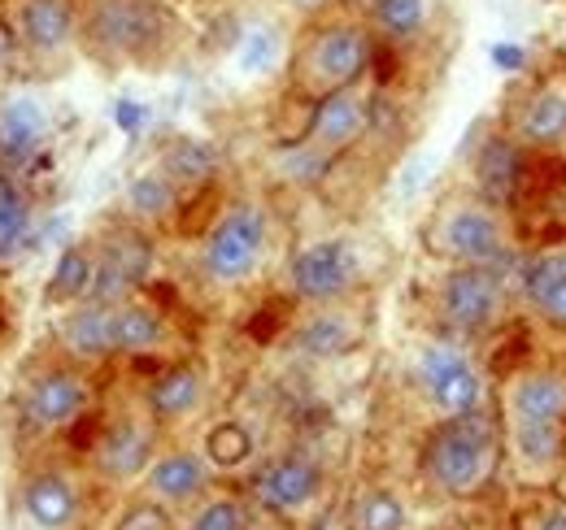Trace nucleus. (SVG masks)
<instances>
[{
  "mask_svg": "<svg viewBox=\"0 0 566 530\" xmlns=\"http://www.w3.org/2000/svg\"><path fill=\"white\" fill-rule=\"evenodd\" d=\"M501 457H505L501 417H493V409L484 404L471 413L440 417L419 448V469H423L427 487H436L440 496L471 500L493 487Z\"/></svg>",
  "mask_w": 566,
  "mask_h": 530,
  "instance_id": "obj_1",
  "label": "nucleus"
},
{
  "mask_svg": "<svg viewBox=\"0 0 566 530\" xmlns=\"http://www.w3.org/2000/svg\"><path fill=\"white\" fill-rule=\"evenodd\" d=\"M375 62V35L357 18H323L296 49L292 78L305 100L357 87Z\"/></svg>",
  "mask_w": 566,
  "mask_h": 530,
  "instance_id": "obj_2",
  "label": "nucleus"
},
{
  "mask_svg": "<svg viewBox=\"0 0 566 530\" xmlns=\"http://www.w3.org/2000/svg\"><path fill=\"white\" fill-rule=\"evenodd\" d=\"M427 248L444 265H493L505 269L514 262V235L505 213L484 197H453L431 213Z\"/></svg>",
  "mask_w": 566,
  "mask_h": 530,
  "instance_id": "obj_3",
  "label": "nucleus"
},
{
  "mask_svg": "<svg viewBox=\"0 0 566 530\" xmlns=\"http://www.w3.org/2000/svg\"><path fill=\"white\" fill-rule=\"evenodd\" d=\"M266 248H271V209L253 197L231 200L201 235L197 269L210 287H244L262 269Z\"/></svg>",
  "mask_w": 566,
  "mask_h": 530,
  "instance_id": "obj_4",
  "label": "nucleus"
},
{
  "mask_svg": "<svg viewBox=\"0 0 566 530\" xmlns=\"http://www.w3.org/2000/svg\"><path fill=\"white\" fill-rule=\"evenodd\" d=\"M415 388L440 417L471 413V409L489 404V374L475 361V352L467 348V339H458V335H431L419 343Z\"/></svg>",
  "mask_w": 566,
  "mask_h": 530,
  "instance_id": "obj_5",
  "label": "nucleus"
},
{
  "mask_svg": "<svg viewBox=\"0 0 566 530\" xmlns=\"http://www.w3.org/2000/svg\"><path fill=\"white\" fill-rule=\"evenodd\" d=\"M436 314L458 339H484L510 314V278L493 265H449L436 283Z\"/></svg>",
  "mask_w": 566,
  "mask_h": 530,
  "instance_id": "obj_6",
  "label": "nucleus"
},
{
  "mask_svg": "<svg viewBox=\"0 0 566 530\" xmlns=\"http://www.w3.org/2000/svg\"><path fill=\"white\" fill-rule=\"evenodd\" d=\"M166 26L157 0H92L78 35L109 62H148L166 44Z\"/></svg>",
  "mask_w": 566,
  "mask_h": 530,
  "instance_id": "obj_7",
  "label": "nucleus"
},
{
  "mask_svg": "<svg viewBox=\"0 0 566 530\" xmlns=\"http://www.w3.org/2000/svg\"><path fill=\"white\" fill-rule=\"evenodd\" d=\"M361 248L349 235H323V240H310L301 244L292 257H287V292L318 309V305H345L361 287Z\"/></svg>",
  "mask_w": 566,
  "mask_h": 530,
  "instance_id": "obj_8",
  "label": "nucleus"
},
{
  "mask_svg": "<svg viewBox=\"0 0 566 530\" xmlns=\"http://www.w3.org/2000/svg\"><path fill=\"white\" fill-rule=\"evenodd\" d=\"M327 491V469L318 457L301 453V448H287L275 453L253 469L249 478V496L262 513H275V518H301L310 513Z\"/></svg>",
  "mask_w": 566,
  "mask_h": 530,
  "instance_id": "obj_9",
  "label": "nucleus"
},
{
  "mask_svg": "<svg viewBox=\"0 0 566 530\" xmlns=\"http://www.w3.org/2000/svg\"><path fill=\"white\" fill-rule=\"evenodd\" d=\"M92 409V383L78 365H44L27 379L22 400H18V413H22V426L35 431V435H53V431H66L74 426L83 413Z\"/></svg>",
  "mask_w": 566,
  "mask_h": 530,
  "instance_id": "obj_10",
  "label": "nucleus"
},
{
  "mask_svg": "<svg viewBox=\"0 0 566 530\" xmlns=\"http://www.w3.org/2000/svg\"><path fill=\"white\" fill-rule=\"evenodd\" d=\"M92 248H96V278L87 300H101V305L132 300L153 269V240L140 226H114Z\"/></svg>",
  "mask_w": 566,
  "mask_h": 530,
  "instance_id": "obj_11",
  "label": "nucleus"
},
{
  "mask_svg": "<svg viewBox=\"0 0 566 530\" xmlns=\"http://www.w3.org/2000/svg\"><path fill=\"white\" fill-rule=\"evenodd\" d=\"M157 422L148 413H127V417H114L96 444H92V469L96 478L105 483H140L148 462L157 457Z\"/></svg>",
  "mask_w": 566,
  "mask_h": 530,
  "instance_id": "obj_12",
  "label": "nucleus"
},
{
  "mask_svg": "<svg viewBox=\"0 0 566 530\" xmlns=\"http://www.w3.org/2000/svg\"><path fill=\"white\" fill-rule=\"evenodd\" d=\"M514 292L532 318L566 335V244L532 248L514 262Z\"/></svg>",
  "mask_w": 566,
  "mask_h": 530,
  "instance_id": "obj_13",
  "label": "nucleus"
},
{
  "mask_svg": "<svg viewBox=\"0 0 566 530\" xmlns=\"http://www.w3.org/2000/svg\"><path fill=\"white\" fill-rule=\"evenodd\" d=\"M210 478H213V465L201 448H157V457L148 462L140 478V491L148 500L166 505V509H188L197 500L210 496Z\"/></svg>",
  "mask_w": 566,
  "mask_h": 530,
  "instance_id": "obj_14",
  "label": "nucleus"
},
{
  "mask_svg": "<svg viewBox=\"0 0 566 530\" xmlns=\"http://www.w3.org/2000/svg\"><path fill=\"white\" fill-rule=\"evenodd\" d=\"M370 127V100L361 87H345V92H332V96H318L310 100V118H305V131L301 144L323 152L327 161L340 157L345 148H354L357 139Z\"/></svg>",
  "mask_w": 566,
  "mask_h": 530,
  "instance_id": "obj_15",
  "label": "nucleus"
},
{
  "mask_svg": "<svg viewBox=\"0 0 566 530\" xmlns=\"http://www.w3.org/2000/svg\"><path fill=\"white\" fill-rule=\"evenodd\" d=\"M501 422H566V370L527 365L505 374Z\"/></svg>",
  "mask_w": 566,
  "mask_h": 530,
  "instance_id": "obj_16",
  "label": "nucleus"
},
{
  "mask_svg": "<svg viewBox=\"0 0 566 530\" xmlns=\"http://www.w3.org/2000/svg\"><path fill=\"white\" fill-rule=\"evenodd\" d=\"M83 13L74 0H18L13 9V31L18 44L35 57H62L78 40Z\"/></svg>",
  "mask_w": 566,
  "mask_h": 530,
  "instance_id": "obj_17",
  "label": "nucleus"
},
{
  "mask_svg": "<svg viewBox=\"0 0 566 530\" xmlns=\"http://www.w3.org/2000/svg\"><path fill=\"white\" fill-rule=\"evenodd\" d=\"M510 139L527 152H554L566 144V78L536 83L510 123Z\"/></svg>",
  "mask_w": 566,
  "mask_h": 530,
  "instance_id": "obj_18",
  "label": "nucleus"
},
{
  "mask_svg": "<svg viewBox=\"0 0 566 530\" xmlns=\"http://www.w3.org/2000/svg\"><path fill=\"white\" fill-rule=\"evenodd\" d=\"M210 392V379H206V365L197 361H170L161 365L148 388H144V413L157 422V426H179L188 422Z\"/></svg>",
  "mask_w": 566,
  "mask_h": 530,
  "instance_id": "obj_19",
  "label": "nucleus"
},
{
  "mask_svg": "<svg viewBox=\"0 0 566 530\" xmlns=\"http://www.w3.org/2000/svg\"><path fill=\"white\" fill-rule=\"evenodd\" d=\"M83 496L66 469L40 465L22 478V513L35 530H71L78 522Z\"/></svg>",
  "mask_w": 566,
  "mask_h": 530,
  "instance_id": "obj_20",
  "label": "nucleus"
},
{
  "mask_svg": "<svg viewBox=\"0 0 566 530\" xmlns=\"http://www.w3.org/2000/svg\"><path fill=\"white\" fill-rule=\"evenodd\" d=\"M170 318L148 305L140 296L132 300H118L109 305V343H114V357H148V352H161L170 343Z\"/></svg>",
  "mask_w": 566,
  "mask_h": 530,
  "instance_id": "obj_21",
  "label": "nucleus"
},
{
  "mask_svg": "<svg viewBox=\"0 0 566 530\" xmlns=\"http://www.w3.org/2000/svg\"><path fill=\"white\" fill-rule=\"evenodd\" d=\"M357 335H361V327L345 314V305H318L296 322L292 352L310 357V361H336V357H345L354 348Z\"/></svg>",
  "mask_w": 566,
  "mask_h": 530,
  "instance_id": "obj_22",
  "label": "nucleus"
},
{
  "mask_svg": "<svg viewBox=\"0 0 566 530\" xmlns=\"http://www.w3.org/2000/svg\"><path fill=\"white\" fill-rule=\"evenodd\" d=\"M57 343L62 352L71 357L74 365H96V361H109L114 357V343H109V305L101 300H78L66 309L62 327H57Z\"/></svg>",
  "mask_w": 566,
  "mask_h": 530,
  "instance_id": "obj_23",
  "label": "nucleus"
},
{
  "mask_svg": "<svg viewBox=\"0 0 566 530\" xmlns=\"http://www.w3.org/2000/svg\"><path fill=\"white\" fill-rule=\"evenodd\" d=\"M523 152L527 148H518L510 135H493L475 157V197L505 209V200L523 183Z\"/></svg>",
  "mask_w": 566,
  "mask_h": 530,
  "instance_id": "obj_24",
  "label": "nucleus"
},
{
  "mask_svg": "<svg viewBox=\"0 0 566 530\" xmlns=\"http://www.w3.org/2000/svg\"><path fill=\"white\" fill-rule=\"evenodd\" d=\"M166 179L179 188V192H192V188H206L218 170V152H213L210 139H197V135H175L166 148H161V161Z\"/></svg>",
  "mask_w": 566,
  "mask_h": 530,
  "instance_id": "obj_25",
  "label": "nucleus"
},
{
  "mask_svg": "<svg viewBox=\"0 0 566 530\" xmlns=\"http://www.w3.org/2000/svg\"><path fill=\"white\" fill-rule=\"evenodd\" d=\"M179 197H184V192L166 179V170H161V166H148V170H140V174L127 183L123 204H127V218H132L136 226H157V222L175 218Z\"/></svg>",
  "mask_w": 566,
  "mask_h": 530,
  "instance_id": "obj_26",
  "label": "nucleus"
},
{
  "mask_svg": "<svg viewBox=\"0 0 566 530\" xmlns=\"http://www.w3.org/2000/svg\"><path fill=\"white\" fill-rule=\"evenodd\" d=\"M406 522H410L406 500L384 483L357 487L354 500H349V513H345L349 530H406Z\"/></svg>",
  "mask_w": 566,
  "mask_h": 530,
  "instance_id": "obj_27",
  "label": "nucleus"
},
{
  "mask_svg": "<svg viewBox=\"0 0 566 530\" xmlns=\"http://www.w3.org/2000/svg\"><path fill=\"white\" fill-rule=\"evenodd\" d=\"M92 278H96V248L92 244H71L57 257V265H53V278L44 287V300L57 305V309H71L78 300H87Z\"/></svg>",
  "mask_w": 566,
  "mask_h": 530,
  "instance_id": "obj_28",
  "label": "nucleus"
},
{
  "mask_svg": "<svg viewBox=\"0 0 566 530\" xmlns=\"http://www.w3.org/2000/svg\"><path fill=\"white\" fill-rule=\"evenodd\" d=\"M366 13H370V31H379V40L410 44L431 22V0H370Z\"/></svg>",
  "mask_w": 566,
  "mask_h": 530,
  "instance_id": "obj_29",
  "label": "nucleus"
},
{
  "mask_svg": "<svg viewBox=\"0 0 566 530\" xmlns=\"http://www.w3.org/2000/svg\"><path fill=\"white\" fill-rule=\"evenodd\" d=\"M31 235V200L13 174H0V257H9Z\"/></svg>",
  "mask_w": 566,
  "mask_h": 530,
  "instance_id": "obj_30",
  "label": "nucleus"
},
{
  "mask_svg": "<svg viewBox=\"0 0 566 530\" xmlns=\"http://www.w3.org/2000/svg\"><path fill=\"white\" fill-rule=\"evenodd\" d=\"M206 457H210L213 469H240V465L253 462V435H249V426H240V422H218L210 426V435H206V448H201Z\"/></svg>",
  "mask_w": 566,
  "mask_h": 530,
  "instance_id": "obj_31",
  "label": "nucleus"
},
{
  "mask_svg": "<svg viewBox=\"0 0 566 530\" xmlns=\"http://www.w3.org/2000/svg\"><path fill=\"white\" fill-rule=\"evenodd\" d=\"M184 530H249V505L240 496H206L192 505Z\"/></svg>",
  "mask_w": 566,
  "mask_h": 530,
  "instance_id": "obj_32",
  "label": "nucleus"
},
{
  "mask_svg": "<svg viewBox=\"0 0 566 530\" xmlns=\"http://www.w3.org/2000/svg\"><path fill=\"white\" fill-rule=\"evenodd\" d=\"M114 530H175V518H170V509L166 505H157V500H136L123 518H118V527Z\"/></svg>",
  "mask_w": 566,
  "mask_h": 530,
  "instance_id": "obj_33",
  "label": "nucleus"
},
{
  "mask_svg": "<svg viewBox=\"0 0 566 530\" xmlns=\"http://www.w3.org/2000/svg\"><path fill=\"white\" fill-rule=\"evenodd\" d=\"M523 530H566V500L563 496H536L532 509L523 513Z\"/></svg>",
  "mask_w": 566,
  "mask_h": 530,
  "instance_id": "obj_34",
  "label": "nucleus"
},
{
  "mask_svg": "<svg viewBox=\"0 0 566 530\" xmlns=\"http://www.w3.org/2000/svg\"><path fill=\"white\" fill-rule=\"evenodd\" d=\"M292 4H301V9H318V4H327V0H292Z\"/></svg>",
  "mask_w": 566,
  "mask_h": 530,
  "instance_id": "obj_35",
  "label": "nucleus"
},
{
  "mask_svg": "<svg viewBox=\"0 0 566 530\" xmlns=\"http://www.w3.org/2000/svg\"><path fill=\"white\" fill-rule=\"evenodd\" d=\"M0 53H4V40H0Z\"/></svg>",
  "mask_w": 566,
  "mask_h": 530,
  "instance_id": "obj_36",
  "label": "nucleus"
}]
</instances>
